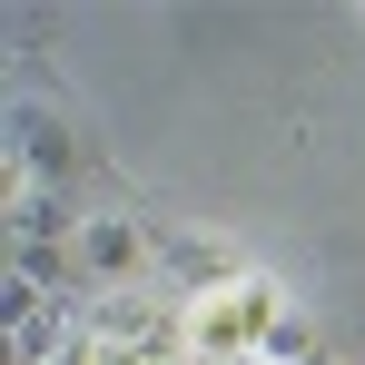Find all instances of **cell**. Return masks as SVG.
Listing matches in <instances>:
<instances>
[{"instance_id": "cell-1", "label": "cell", "mask_w": 365, "mask_h": 365, "mask_svg": "<svg viewBox=\"0 0 365 365\" xmlns=\"http://www.w3.org/2000/svg\"><path fill=\"white\" fill-rule=\"evenodd\" d=\"M277 326H287L277 277H257V267H247V277L207 287V297H178V356H187V365H257Z\"/></svg>"}, {"instance_id": "cell-2", "label": "cell", "mask_w": 365, "mask_h": 365, "mask_svg": "<svg viewBox=\"0 0 365 365\" xmlns=\"http://www.w3.org/2000/svg\"><path fill=\"white\" fill-rule=\"evenodd\" d=\"M60 267L79 277V287H99V297H128V287L158 267V237H148V217H138V207H89Z\"/></svg>"}, {"instance_id": "cell-3", "label": "cell", "mask_w": 365, "mask_h": 365, "mask_svg": "<svg viewBox=\"0 0 365 365\" xmlns=\"http://www.w3.org/2000/svg\"><path fill=\"white\" fill-rule=\"evenodd\" d=\"M89 168V138H79V119H69L60 99H40V89H20V109H10V178H40V187H60Z\"/></svg>"}, {"instance_id": "cell-4", "label": "cell", "mask_w": 365, "mask_h": 365, "mask_svg": "<svg viewBox=\"0 0 365 365\" xmlns=\"http://www.w3.org/2000/svg\"><path fill=\"white\" fill-rule=\"evenodd\" d=\"M178 365H187V356H178Z\"/></svg>"}]
</instances>
